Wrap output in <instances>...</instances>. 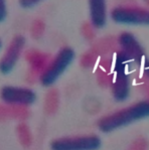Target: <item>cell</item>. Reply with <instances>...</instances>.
<instances>
[{"label":"cell","instance_id":"6da1fadb","mask_svg":"<svg viewBox=\"0 0 149 150\" xmlns=\"http://www.w3.org/2000/svg\"><path fill=\"white\" fill-rule=\"evenodd\" d=\"M149 117V101L143 100L126 107L124 109L102 117L98 121V128L102 132L110 133L128 126L136 121H140Z\"/></svg>","mask_w":149,"mask_h":150},{"label":"cell","instance_id":"7a4b0ae2","mask_svg":"<svg viewBox=\"0 0 149 150\" xmlns=\"http://www.w3.org/2000/svg\"><path fill=\"white\" fill-rule=\"evenodd\" d=\"M75 50L73 48L68 47L61 48L40 77V83L42 86H52L71 66L75 59Z\"/></svg>","mask_w":149,"mask_h":150},{"label":"cell","instance_id":"3957f363","mask_svg":"<svg viewBox=\"0 0 149 150\" xmlns=\"http://www.w3.org/2000/svg\"><path fill=\"white\" fill-rule=\"evenodd\" d=\"M114 22L125 25H149V9L137 6H117L111 11Z\"/></svg>","mask_w":149,"mask_h":150},{"label":"cell","instance_id":"277c9868","mask_svg":"<svg viewBox=\"0 0 149 150\" xmlns=\"http://www.w3.org/2000/svg\"><path fill=\"white\" fill-rule=\"evenodd\" d=\"M101 147V138L97 135L63 137L50 143L52 150H98Z\"/></svg>","mask_w":149,"mask_h":150},{"label":"cell","instance_id":"5b68a950","mask_svg":"<svg viewBox=\"0 0 149 150\" xmlns=\"http://www.w3.org/2000/svg\"><path fill=\"white\" fill-rule=\"evenodd\" d=\"M128 57L123 54L118 57L116 64V74L115 82L113 84V98L117 102H123L129 97L130 94V84L129 78L126 74L125 61H128Z\"/></svg>","mask_w":149,"mask_h":150},{"label":"cell","instance_id":"8992f818","mask_svg":"<svg viewBox=\"0 0 149 150\" xmlns=\"http://www.w3.org/2000/svg\"><path fill=\"white\" fill-rule=\"evenodd\" d=\"M0 97L3 102L18 105H31L36 100V94L32 90L14 86H5L2 88Z\"/></svg>","mask_w":149,"mask_h":150},{"label":"cell","instance_id":"52a82bcc","mask_svg":"<svg viewBox=\"0 0 149 150\" xmlns=\"http://www.w3.org/2000/svg\"><path fill=\"white\" fill-rule=\"evenodd\" d=\"M25 38L21 35H16L10 41L3 57L0 61V71L3 75H7L16 66L17 61L23 50Z\"/></svg>","mask_w":149,"mask_h":150},{"label":"cell","instance_id":"ba28073f","mask_svg":"<svg viewBox=\"0 0 149 150\" xmlns=\"http://www.w3.org/2000/svg\"><path fill=\"white\" fill-rule=\"evenodd\" d=\"M91 22L95 28H103L107 23V6L103 0L89 1Z\"/></svg>","mask_w":149,"mask_h":150},{"label":"cell","instance_id":"9c48e42d","mask_svg":"<svg viewBox=\"0 0 149 150\" xmlns=\"http://www.w3.org/2000/svg\"><path fill=\"white\" fill-rule=\"evenodd\" d=\"M119 42L123 48V54L127 55L128 59L136 57L139 59L141 55H143V50L138 43L134 35L129 32H124L119 38Z\"/></svg>","mask_w":149,"mask_h":150},{"label":"cell","instance_id":"30bf717a","mask_svg":"<svg viewBox=\"0 0 149 150\" xmlns=\"http://www.w3.org/2000/svg\"><path fill=\"white\" fill-rule=\"evenodd\" d=\"M7 16V7H6V3L3 0H0V22L4 21Z\"/></svg>","mask_w":149,"mask_h":150},{"label":"cell","instance_id":"8fae6325","mask_svg":"<svg viewBox=\"0 0 149 150\" xmlns=\"http://www.w3.org/2000/svg\"><path fill=\"white\" fill-rule=\"evenodd\" d=\"M20 3V6L23 8H31L33 7V6L37 5L38 3H40V1H37V0H21V1H19Z\"/></svg>","mask_w":149,"mask_h":150},{"label":"cell","instance_id":"7c38bea8","mask_svg":"<svg viewBox=\"0 0 149 150\" xmlns=\"http://www.w3.org/2000/svg\"><path fill=\"white\" fill-rule=\"evenodd\" d=\"M145 71H146V73H147V75L149 76V64H146V67H145Z\"/></svg>","mask_w":149,"mask_h":150},{"label":"cell","instance_id":"4fadbf2b","mask_svg":"<svg viewBox=\"0 0 149 150\" xmlns=\"http://www.w3.org/2000/svg\"><path fill=\"white\" fill-rule=\"evenodd\" d=\"M1 47H2V41H1V40H0V48H1Z\"/></svg>","mask_w":149,"mask_h":150}]
</instances>
